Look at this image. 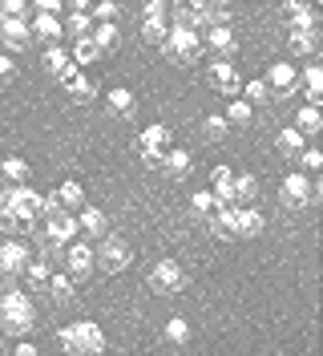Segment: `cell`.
Masks as SVG:
<instances>
[{
  "mask_svg": "<svg viewBox=\"0 0 323 356\" xmlns=\"http://www.w3.org/2000/svg\"><path fill=\"white\" fill-rule=\"evenodd\" d=\"M0 328L4 336H28L37 328V308L24 291H0Z\"/></svg>",
  "mask_w": 323,
  "mask_h": 356,
  "instance_id": "obj_1",
  "label": "cell"
},
{
  "mask_svg": "<svg viewBox=\"0 0 323 356\" xmlns=\"http://www.w3.org/2000/svg\"><path fill=\"white\" fill-rule=\"evenodd\" d=\"M61 348L65 356H106V332L93 320H77L61 328Z\"/></svg>",
  "mask_w": 323,
  "mask_h": 356,
  "instance_id": "obj_2",
  "label": "cell"
},
{
  "mask_svg": "<svg viewBox=\"0 0 323 356\" xmlns=\"http://www.w3.org/2000/svg\"><path fill=\"white\" fill-rule=\"evenodd\" d=\"M146 284H150L154 296H178L186 288V271H182L178 259H158L150 267V275H146Z\"/></svg>",
  "mask_w": 323,
  "mask_h": 356,
  "instance_id": "obj_3",
  "label": "cell"
},
{
  "mask_svg": "<svg viewBox=\"0 0 323 356\" xmlns=\"http://www.w3.org/2000/svg\"><path fill=\"white\" fill-rule=\"evenodd\" d=\"M129 259H133V251H129L126 239H117V235H106L101 247L93 251V267H101L106 275H117V271H126Z\"/></svg>",
  "mask_w": 323,
  "mask_h": 356,
  "instance_id": "obj_4",
  "label": "cell"
},
{
  "mask_svg": "<svg viewBox=\"0 0 323 356\" xmlns=\"http://www.w3.org/2000/svg\"><path fill=\"white\" fill-rule=\"evenodd\" d=\"M311 199H315V182L307 175H299V170H291V175L279 182V202L287 211H303Z\"/></svg>",
  "mask_w": 323,
  "mask_h": 356,
  "instance_id": "obj_5",
  "label": "cell"
},
{
  "mask_svg": "<svg viewBox=\"0 0 323 356\" xmlns=\"http://www.w3.org/2000/svg\"><path fill=\"white\" fill-rule=\"evenodd\" d=\"M162 53H170L174 61L190 65V61H198V57H202V41H198V33L170 29V33H166V44H162Z\"/></svg>",
  "mask_w": 323,
  "mask_h": 356,
  "instance_id": "obj_6",
  "label": "cell"
},
{
  "mask_svg": "<svg viewBox=\"0 0 323 356\" xmlns=\"http://www.w3.org/2000/svg\"><path fill=\"white\" fill-rule=\"evenodd\" d=\"M61 259H65V275H69V280H89V275L97 271V267H93V247L89 243H69Z\"/></svg>",
  "mask_w": 323,
  "mask_h": 356,
  "instance_id": "obj_7",
  "label": "cell"
},
{
  "mask_svg": "<svg viewBox=\"0 0 323 356\" xmlns=\"http://www.w3.org/2000/svg\"><path fill=\"white\" fill-rule=\"evenodd\" d=\"M206 81H210L222 97H231V102L242 93V77H238V69L231 65V61H215V65L206 69Z\"/></svg>",
  "mask_w": 323,
  "mask_h": 356,
  "instance_id": "obj_8",
  "label": "cell"
},
{
  "mask_svg": "<svg viewBox=\"0 0 323 356\" xmlns=\"http://www.w3.org/2000/svg\"><path fill=\"white\" fill-rule=\"evenodd\" d=\"M28 247L17 243V239H4L0 243V275H21L24 267H28Z\"/></svg>",
  "mask_w": 323,
  "mask_h": 356,
  "instance_id": "obj_9",
  "label": "cell"
},
{
  "mask_svg": "<svg viewBox=\"0 0 323 356\" xmlns=\"http://www.w3.org/2000/svg\"><path fill=\"white\" fill-rule=\"evenodd\" d=\"M44 69H49V73H53V77H57L61 86H69V81H73V77L81 73V69L73 65V57H69V49H61V44H53V49L44 53Z\"/></svg>",
  "mask_w": 323,
  "mask_h": 356,
  "instance_id": "obj_10",
  "label": "cell"
},
{
  "mask_svg": "<svg viewBox=\"0 0 323 356\" xmlns=\"http://www.w3.org/2000/svg\"><path fill=\"white\" fill-rule=\"evenodd\" d=\"M295 81H299V69L291 61H275L267 69V89L271 93H295Z\"/></svg>",
  "mask_w": 323,
  "mask_h": 356,
  "instance_id": "obj_11",
  "label": "cell"
},
{
  "mask_svg": "<svg viewBox=\"0 0 323 356\" xmlns=\"http://www.w3.org/2000/svg\"><path fill=\"white\" fill-rule=\"evenodd\" d=\"M210 195H215V207H235V175H231V166H215Z\"/></svg>",
  "mask_w": 323,
  "mask_h": 356,
  "instance_id": "obj_12",
  "label": "cell"
},
{
  "mask_svg": "<svg viewBox=\"0 0 323 356\" xmlns=\"http://www.w3.org/2000/svg\"><path fill=\"white\" fill-rule=\"evenodd\" d=\"M210 235L215 239H238V207H218L210 215Z\"/></svg>",
  "mask_w": 323,
  "mask_h": 356,
  "instance_id": "obj_13",
  "label": "cell"
},
{
  "mask_svg": "<svg viewBox=\"0 0 323 356\" xmlns=\"http://www.w3.org/2000/svg\"><path fill=\"white\" fill-rule=\"evenodd\" d=\"M206 44L218 53V61H235L238 57V37L231 29H206Z\"/></svg>",
  "mask_w": 323,
  "mask_h": 356,
  "instance_id": "obj_14",
  "label": "cell"
},
{
  "mask_svg": "<svg viewBox=\"0 0 323 356\" xmlns=\"http://www.w3.org/2000/svg\"><path fill=\"white\" fill-rule=\"evenodd\" d=\"M77 227L85 231L89 239H106V231H109V219H106V211L101 207H81V215H77Z\"/></svg>",
  "mask_w": 323,
  "mask_h": 356,
  "instance_id": "obj_15",
  "label": "cell"
},
{
  "mask_svg": "<svg viewBox=\"0 0 323 356\" xmlns=\"http://www.w3.org/2000/svg\"><path fill=\"white\" fill-rule=\"evenodd\" d=\"M28 33H37V41H49V49L65 37L61 17H49V13H37V17H33V24H28Z\"/></svg>",
  "mask_w": 323,
  "mask_h": 356,
  "instance_id": "obj_16",
  "label": "cell"
},
{
  "mask_svg": "<svg viewBox=\"0 0 323 356\" xmlns=\"http://www.w3.org/2000/svg\"><path fill=\"white\" fill-rule=\"evenodd\" d=\"M283 17L291 21V29H320V13L311 4H299V0L283 4Z\"/></svg>",
  "mask_w": 323,
  "mask_h": 356,
  "instance_id": "obj_17",
  "label": "cell"
},
{
  "mask_svg": "<svg viewBox=\"0 0 323 356\" xmlns=\"http://www.w3.org/2000/svg\"><path fill=\"white\" fill-rule=\"evenodd\" d=\"M287 49H291L295 57H311V53L320 49V29H291Z\"/></svg>",
  "mask_w": 323,
  "mask_h": 356,
  "instance_id": "obj_18",
  "label": "cell"
},
{
  "mask_svg": "<svg viewBox=\"0 0 323 356\" xmlns=\"http://www.w3.org/2000/svg\"><path fill=\"white\" fill-rule=\"evenodd\" d=\"M106 106H109V113H113V118H133V113H138V97H133V93H129V89H109L106 93Z\"/></svg>",
  "mask_w": 323,
  "mask_h": 356,
  "instance_id": "obj_19",
  "label": "cell"
},
{
  "mask_svg": "<svg viewBox=\"0 0 323 356\" xmlns=\"http://www.w3.org/2000/svg\"><path fill=\"white\" fill-rule=\"evenodd\" d=\"M162 170H166L170 178H178V182H182V178H190V170H194L190 150H178V146H174V150H166V162H162Z\"/></svg>",
  "mask_w": 323,
  "mask_h": 356,
  "instance_id": "obj_20",
  "label": "cell"
},
{
  "mask_svg": "<svg viewBox=\"0 0 323 356\" xmlns=\"http://www.w3.org/2000/svg\"><path fill=\"white\" fill-rule=\"evenodd\" d=\"M53 195H57V202H61V211H69V215L85 207V191H81V182H73V178H69V182H61Z\"/></svg>",
  "mask_w": 323,
  "mask_h": 356,
  "instance_id": "obj_21",
  "label": "cell"
},
{
  "mask_svg": "<svg viewBox=\"0 0 323 356\" xmlns=\"http://www.w3.org/2000/svg\"><path fill=\"white\" fill-rule=\"evenodd\" d=\"M263 227H267L263 211H255V207H242V211H238V239H258Z\"/></svg>",
  "mask_w": 323,
  "mask_h": 356,
  "instance_id": "obj_22",
  "label": "cell"
},
{
  "mask_svg": "<svg viewBox=\"0 0 323 356\" xmlns=\"http://www.w3.org/2000/svg\"><path fill=\"white\" fill-rule=\"evenodd\" d=\"M174 142V134L162 126V122H154V126H146L142 130V150H158V154H166Z\"/></svg>",
  "mask_w": 323,
  "mask_h": 356,
  "instance_id": "obj_23",
  "label": "cell"
},
{
  "mask_svg": "<svg viewBox=\"0 0 323 356\" xmlns=\"http://www.w3.org/2000/svg\"><path fill=\"white\" fill-rule=\"evenodd\" d=\"M0 41L8 44V49H24V44L33 41V33H28L24 21H4L0 24Z\"/></svg>",
  "mask_w": 323,
  "mask_h": 356,
  "instance_id": "obj_24",
  "label": "cell"
},
{
  "mask_svg": "<svg viewBox=\"0 0 323 356\" xmlns=\"http://www.w3.org/2000/svg\"><path fill=\"white\" fill-rule=\"evenodd\" d=\"M291 130H299L303 138H315V134L323 130V113L315 110V106H303L299 113H295V126Z\"/></svg>",
  "mask_w": 323,
  "mask_h": 356,
  "instance_id": "obj_25",
  "label": "cell"
},
{
  "mask_svg": "<svg viewBox=\"0 0 323 356\" xmlns=\"http://www.w3.org/2000/svg\"><path fill=\"white\" fill-rule=\"evenodd\" d=\"M222 118H226V126H238V130H247V126L255 122V106H251V102H242V97H235V102L226 106V113H222Z\"/></svg>",
  "mask_w": 323,
  "mask_h": 356,
  "instance_id": "obj_26",
  "label": "cell"
},
{
  "mask_svg": "<svg viewBox=\"0 0 323 356\" xmlns=\"http://www.w3.org/2000/svg\"><path fill=\"white\" fill-rule=\"evenodd\" d=\"M275 150H279L283 158H299L303 150H307V138H303L299 130H279V138H275Z\"/></svg>",
  "mask_w": 323,
  "mask_h": 356,
  "instance_id": "obj_27",
  "label": "cell"
},
{
  "mask_svg": "<svg viewBox=\"0 0 323 356\" xmlns=\"http://www.w3.org/2000/svg\"><path fill=\"white\" fill-rule=\"evenodd\" d=\"M93 44H97V53H113L117 41H122V33H117V24H93Z\"/></svg>",
  "mask_w": 323,
  "mask_h": 356,
  "instance_id": "obj_28",
  "label": "cell"
},
{
  "mask_svg": "<svg viewBox=\"0 0 323 356\" xmlns=\"http://www.w3.org/2000/svg\"><path fill=\"white\" fill-rule=\"evenodd\" d=\"M69 97H73V102H77V106H89V102H93V97H97V86H93V81H89L85 73H77V77H73V81H69Z\"/></svg>",
  "mask_w": 323,
  "mask_h": 356,
  "instance_id": "obj_29",
  "label": "cell"
},
{
  "mask_svg": "<svg viewBox=\"0 0 323 356\" xmlns=\"http://www.w3.org/2000/svg\"><path fill=\"white\" fill-rule=\"evenodd\" d=\"M303 86H307V106H315V110H320V102H323V73H320V65H307Z\"/></svg>",
  "mask_w": 323,
  "mask_h": 356,
  "instance_id": "obj_30",
  "label": "cell"
},
{
  "mask_svg": "<svg viewBox=\"0 0 323 356\" xmlns=\"http://www.w3.org/2000/svg\"><path fill=\"white\" fill-rule=\"evenodd\" d=\"M61 29L73 37V41H81V37L93 33V17H89V13H69V21H65Z\"/></svg>",
  "mask_w": 323,
  "mask_h": 356,
  "instance_id": "obj_31",
  "label": "cell"
},
{
  "mask_svg": "<svg viewBox=\"0 0 323 356\" xmlns=\"http://www.w3.org/2000/svg\"><path fill=\"white\" fill-rule=\"evenodd\" d=\"M44 288L53 291V300H57V304H69V300H73V280H69L65 271H53Z\"/></svg>",
  "mask_w": 323,
  "mask_h": 356,
  "instance_id": "obj_32",
  "label": "cell"
},
{
  "mask_svg": "<svg viewBox=\"0 0 323 356\" xmlns=\"http://www.w3.org/2000/svg\"><path fill=\"white\" fill-rule=\"evenodd\" d=\"M101 53H97V44L93 37H81V41H73V65H93Z\"/></svg>",
  "mask_w": 323,
  "mask_h": 356,
  "instance_id": "obj_33",
  "label": "cell"
},
{
  "mask_svg": "<svg viewBox=\"0 0 323 356\" xmlns=\"http://www.w3.org/2000/svg\"><path fill=\"white\" fill-rule=\"evenodd\" d=\"M49 275H53L49 259H28V267H24V280H28L33 288H44V284H49Z\"/></svg>",
  "mask_w": 323,
  "mask_h": 356,
  "instance_id": "obj_34",
  "label": "cell"
},
{
  "mask_svg": "<svg viewBox=\"0 0 323 356\" xmlns=\"http://www.w3.org/2000/svg\"><path fill=\"white\" fill-rule=\"evenodd\" d=\"M226 130H231V126H226L222 113H206V118H202V134H206V142H222Z\"/></svg>",
  "mask_w": 323,
  "mask_h": 356,
  "instance_id": "obj_35",
  "label": "cell"
},
{
  "mask_svg": "<svg viewBox=\"0 0 323 356\" xmlns=\"http://www.w3.org/2000/svg\"><path fill=\"white\" fill-rule=\"evenodd\" d=\"M0 175L8 178V182H17V186H24V178H28V162L24 158H4V166H0Z\"/></svg>",
  "mask_w": 323,
  "mask_h": 356,
  "instance_id": "obj_36",
  "label": "cell"
},
{
  "mask_svg": "<svg viewBox=\"0 0 323 356\" xmlns=\"http://www.w3.org/2000/svg\"><path fill=\"white\" fill-rule=\"evenodd\" d=\"M258 178L255 175H235V202H255Z\"/></svg>",
  "mask_w": 323,
  "mask_h": 356,
  "instance_id": "obj_37",
  "label": "cell"
},
{
  "mask_svg": "<svg viewBox=\"0 0 323 356\" xmlns=\"http://www.w3.org/2000/svg\"><path fill=\"white\" fill-rule=\"evenodd\" d=\"M267 97H271V89H267V81H263V77H251V81H242V102L258 106V102H267Z\"/></svg>",
  "mask_w": 323,
  "mask_h": 356,
  "instance_id": "obj_38",
  "label": "cell"
},
{
  "mask_svg": "<svg viewBox=\"0 0 323 356\" xmlns=\"http://www.w3.org/2000/svg\"><path fill=\"white\" fill-rule=\"evenodd\" d=\"M166 33H170L166 21H146V24H142V37H146V44H154V49H162V44H166Z\"/></svg>",
  "mask_w": 323,
  "mask_h": 356,
  "instance_id": "obj_39",
  "label": "cell"
},
{
  "mask_svg": "<svg viewBox=\"0 0 323 356\" xmlns=\"http://www.w3.org/2000/svg\"><path fill=\"white\" fill-rule=\"evenodd\" d=\"M166 340H170V344H186V340H190V324H186L182 316L166 320Z\"/></svg>",
  "mask_w": 323,
  "mask_h": 356,
  "instance_id": "obj_40",
  "label": "cell"
},
{
  "mask_svg": "<svg viewBox=\"0 0 323 356\" xmlns=\"http://www.w3.org/2000/svg\"><path fill=\"white\" fill-rule=\"evenodd\" d=\"M190 207H194V215H206V219H210V215L218 211V207H215V195H210V191H198V195H190Z\"/></svg>",
  "mask_w": 323,
  "mask_h": 356,
  "instance_id": "obj_41",
  "label": "cell"
},
{
  "mask_svg": "<svg viewBox=\"0 0 323 356\" xmlns=\"http://www.w3.org/2000/svg\"><path fill=\"white\" fill-rule=\"evenodd\" d=\"M117 13H122V8H117L113 0H101V4H93V21H97V24H113V21H117Z\"/></svg>",
  "mask_w": 323,
  "mask_h": 356,
  "instance_id": "obj_42",
  "label": "cell"
},
{
  "mask_svg": "<svg viewBox=\"0 0 323 356\" xmlns=\"http://www.w3.org/2000/svg\"><path fill=\"white\" fill-rule=\"evenodd\" d=\"M142 17H146V21H166V4H162V0H146Z\"/></svg>",
  "mask_w": 323,
  "mask_h": 356,
  "instance_id": "obj_43",
  "label": "cell"
},
{
  "mask_svg": "<svg viewBox=\"0 0 323 356\" xmlns=\"http://www.w3.org/2000/svg\"><path fill=\"white\" fill-rule=\"evenodd\" d=\"M299 162H303V170H320L323 158H320V150H315V146H307V150L299 154Z\"/></svg>",
  "mask_w": 323,
  "mask_h": 356,
  "instance_id": "obj_44",
  "label": "cell"
},
{
  "mask_svg": "<svg viewBox=\"0 0 323 356\" xmlns=\"http://www.w3.org/2000/svg\"><path fill=\"white\" fill-rule=\"evenodd\" d=\"M13 73H17V61H13L8 53H0V81H8Z\"/></svg>",
  "mask_w": 323,
  "mask_h": 356,
  "instance_id": "obj_45",
  "label": "cell"
},
{
  "mask_svg": "<svg viewBox=\"0 0 323 356\" xmlns=\"http://www.w3.org/2000/svg\"><path fill=\"white\" fill-rule=\"evenodd\" d=\"M142 162H146L150 170H162V162H166V154H158V150H142Z\"/></svg>",
  "mask_w": 323,
  "mask_h": 356,
  "instance_id": "obj_46",
  "label": "cell"
},
{
  "mask_svg": "<svg viewBox=\"0 0 323 356\" xmlns=\"http://www.w3.org/2000/svg\"><path fill=\"white\" fill-rule=\"evenodd\" d=\"M13 356H41L37 353V344H28V340H21V344H17V353Z\"/></svg>",
  "mask_w": 323,
  "mask_h": 356,
  "instance_id": "obj_47",
  "label": "cell"
},
{
  "mask_svg": "<svg viewBox=\"0 0 323 356\" xmlns=\"http://www.w3.org/2000/svg\"><path fill=\"white\" fill-rule=\"evenodd\" d=\"M0 24H4V17H0Z\"/></svg>",
  "mask_w": 323,
  "mask_h": 356,
  "instance_id": "obj_48",
  "label": "cell"
}]
</instances>
